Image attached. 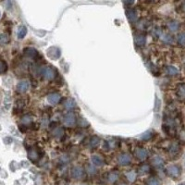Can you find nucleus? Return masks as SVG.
I'll return each instance as SVG.
<instances>
[{
  "instance_id": "nucleus-1",
  "label": "nucleus",
  "mask_w": 185,
  "mask_h": 185,
  "mask_svg": "<svg viewBox=\"0 0 185 185\" xmlns=\"http://www.w3.org/2000/svg\"><path fill=\"white\" fill-rule=\"evenodd\" d=\"M167 173L169 176L177 179L181 176V168L177 165H171L167 168Z\"/></svg>"
},
{
  "instance_id": "nucleus-2",
  "label": "nucleus",
  "mask_w": 185,
  "mask_h": 185,
  "mask_svg": "<svg viewBox=\"0 0 185 185\" xmlns=\"http://www.w3.org/2000/svg\"><path fill=\"white\" fill-rule=\"evenodd\" d=\"M42 74L44 78H46V80H53L56 75V71L51 67H45L42 69Z\"/></svg>"
},
{
  "instance_id": "nucleus-3",
  "label": "nucleus",
  "mask_w": 185,
  "mask_h": 185,
  "mask_svg": "<svg viewBox=\"0 0 185 185\" xmlns=\"http://www.w3.org/2000/svg\"><path fill=\"white\" fill-rule=\"evenodd\" d=\"M84 174V171H83V169H81V167H74L72 170H71V176L75 179H81L82 178Z\"/></svg>"
},
{
  "instance_id": "nucleus-4",
  "label": "nucleus",
  "mask_w": 185,
  "mask_h": 185,
  "mask_svg": "<svg viewBox=\"0 0 185 185\" xmlns=\"http://www.w3.org/2000/svg\"><path fill=\"white\" fill-rule=\"evenodd\" d=\"M134 155L138 159L143 160L147 156V151L143 148H136L135 151H134Z\"/></svg>"
},
{
  "instance_id": "nucleus-5",
  "label": "nucleus",
  "mask_w": 185,
  "mask_h": 185,
  "mask_svg": "<svg viewBox=\"0 0 185 185\" xmlns=\"http://www.w3.org/2000/svg\"><path fill=\"white\" fill-rule=\"evenodd\" d=\"M47 55L52 59H58L60 56V51L57 47H50L47 51Z\"/></svg>"
},
{
  "instance_id": "nucleus-6",
  "label": "nucleus",
  "mask_w": 185,
  "mask_h": 185,
  "mask_svg": "<svg viewBox=\"0 0 185 185\" xmlns=\"http://www.w3.org/2000/svg\"><path fill=\"white\" fill-rule=\"evenodd\" d=\"M29 86H30V85H29V82H28L27 81H21L19 82V84L17 85V90H18L19 93L23 94V93H25V92L28 91Z\"/></svg>"
},
{
  "instance_id": "nucleus-7",
  "label": "nucleus",
  "mask_w": 185,
  "mask_h": 185,
  "mask_svg": "<svg viewBox=\"0 0 185 185\" xmlns=\"http://www.w3.org/2000/svg\"><path fill=\"white\" fill-rule=\"evenodd\" d=\"M60 95L59 94H57V93H55V94H51V95H49L48 96H47V100H48V102L50 103V104H52V105H57L59 101H60Z\"/></svg>"
},
{
  "instance_id": "nucleus-8",
  "label": "nucleus",
  "mask_w": 185,
  "mask_h": 185,
  "mask_svg": "<svg viewBox=\"0 0 185 185\" xmlns=\"http://www.w3.org/2000/svg\"><path fill=\"white\" fill-rule=\"evenodd\" d=\"M75 121H76V119H75L74 114H72V113H68L64 117V123L67 126H72L75 123Z\"/></svg>"
},
{
  "instance_id": "nucleus-9",
  "label": "nucleus",
  "mask_w": 185,
  "mask_h": 185,
  "mask_svg": "<svg viewBox=\"0 0 185 185\" xmlns=\"http://www.w3.org/2000/svg\"><path fill=\"white\" fill-rule=\"evenodd\" d=\"M127 17L130 22H135L137 20V12L133 8H129L127 10Z\"/></svg>"
},
{
  "instance_id": "nucleus-10",
  "label": "nucleus",
  "mask_w": 185,
  "mask_h": 185,
  "mask_svg": "<svg viewBox=\"0 0 185 185\" xmlns=\"http://www.w3.org/2000/svg\"><path fill=\"white\" fill-rule=\"evenodd\" d=\"M119 163L122 166L129 165L130 163V156L128 154H122L119 156Z\"/></svg>"
},
{
  "instance_id": "nucleus-11",
  "label": "nucleus",
  "mask_w": 185,
  "mask_h": 185,
  "mask_svg": "<svg viewBox=\"0 0 185 185\" xmlns=\"http://www.w3.org/2000/svg\"><path fill=\"white\" fill-rule=\"evenodd\" d=\"M24 54H25L27 57L31 58V59H35V58L38 56L37 51H36L35 49H33V48H26L25 51H24Z\"/></svg>"
},
{
  "instance_id": "nucleus-12",
  "label": "nucleus",
  "mask_w": 185,
  "mask_h": 185,
  "mask_svg": "<svg viewBox=\"0 0 185 185\" xmlns=\"http://www.w3.org/2000/svg\"><path fill=\"white\" fill-rule=\"evenodd\" d=\"M168 27L171 32H177L180 29V23L176 20H171L169 22Z\"/></svg>"
},
{
  "instance_id": "nucleus-13",
  "label": "nucleus",
  "mask_w": 185,
  "mask_h": 185,
  "mask_svg": "<svg viewBox=\"0 0 185 185\" xmlns=\"http://www.w3.org/2000/svg\"><path fill=\"white\" fill-rule=\"evenodd\" d=\"M92 162L95 165V166H98V167H101L104 165V160L101 156H92Z\"/></svg>"
},
{
  "instance_id": "nucleus-14",
  "label": "nucleus",
  "mask_w": 185,
  "mask_h": 185,
  "mask_svg": "<svg viewBox=\"0 0 185 185\" xmlns=\"http://www.w3.org/2000/svg\"><path fill=\"white\" fill-rule=\"evenodd\" d=\"M166 73L170 76H175L179 73V70L173 66H168L166 67Z\"/></svg>"
},
{
  "instance_id": "nucleus-15",
  "label": "nucleus",
  "mask_w": 185,
  "mask_h": 185,
  "mask_svg": "<svg viewBox=\"0 0 185 185\" xmlns=\"http://www.w3.org/2000/svg\"><path fill=\"white\" fill-rule=\"evenodd\" d=\"M145 41H146V38H145V36L143 35V34L137 35L136 38H135V43H136L137 46H143V45H144Z\"/></svg>"
},
{
  "instance_id": "nucleus-16",
  "label": "nucleus",
  "mask_w": 185,
  "mask_h": 185,
  "mask_svg": "<svg viewBox=\"0 0 185 185\" xmlns=\"http://www.w3.org/2000/svg\"><path fill=\"white\" fill-rule=\"evenodd\" d=\"M27 33V29L25 26H21L19 28V31H18V36L19 38H23Z\"/></svg>"
},
{
  "instance_id": "nucleus-17",
  "label": "nucleus",
  "mask_w": 185,
  "mask_h": 185,
  "mask_svg": "<svg viewBox=\"0 0 185 185\" xmlns=\"http://www.w3.org/2000/svg\"><path fill=\"white\" fill-rule=\"evenodd\" d=\"M64 106L67 109H72L76 107V104L73 100H67L66 103L64 104Z\"/></svg>"
},
{
  "instance_id": "nucleus-18",
  "label": "nucleus",
  "mask_w": 185,
  "mask_h": 185,
  "mask_svg": "<svg viewBox=\"0 0 185 185\" xmlns=\"http://www.w3.org/2000/svg\"><path fill=\"white\" fill-rule=\"evenodd\" d=\"M152 162H153V164H154L155 166H156V167H160V166L163 165V160H162V158H160L159 156L154 157V158L152 159Z\"/></svg>"
},
{
  "instance_id": "nucleus-19",
  "label": "nucleus",
  "mask_w": 185,
  "mask_h": 185,
  "mask_svg": "<svg viewBox=\"0 0 185 185\" xmlns=\"http://www.w3.org/2000/svg\"><path fill=\"white\" fill-rule=\"evenodd\" d=\"M147 185H161V182L156 178H150L147 181Z\"/></svg>"
},
{
  "instance_id": "nucleus-20",
  "label": "nucleus",
  "mask_w": 185,
  "mask_h": 185,
  "mask_svg": "<svg viewBox=\"0 0 185 185\" xmlns=\"http://www.w3.org/2000/svg\"><path fill=\"white\" fill-rule=\"evenodd\" d=\"M177 95H178V96H179L181 99H185V87L181 86V87L178 89Z\"/></svg>"
},
{
  "instance_id": "nucleus-21",
  "label": "nucleus",
  "mask_w": 185,
  "mask_h": 185,
  "mask_svg": "<svg viewBox=\"0 0 185 185\" xmlns=\"http://www.w3.org/2000/svg\"><path fill=\"white\" fill-rule=\"evenodd\" d=\"M126 176H127V178H128V180H129L130 182H134L135 179H136V174H135L134 171L128 172V173L126 174Z\"/></svg>"
},
{
  "instance_id": "nucleus-22",
  "label": "nucleus",
  "mask_w": 185,
  "mask_h": 185,
  "mask_svg": "<svg viewBox=\"0 0 185 185\" xmlns=\"http://www.w3.org/2000/svg\"><path fill=\"white\" fill-rule=\"evenodd\" d=\"M53 134H54V136H55V137H57V138H60V137L62 136V134H63V130H62L61 128L55 129V130H54V131H53Z\"/></svg>"
},
{
  "instance_id": "nucleus-23",
  "label": "nucleus",
  "mask_w": 185,
  "mask_h": 185,
  "mask_svg": "<svg viewBox=\"0 0 185 185\" xmlns=\"http://www.w3.org/2000/svg\"><path fill=\"white\" fill-rule=\"evenodd\" d=\"M178 43L183 46H185V33H181L179 36H178Z\"/></svg>"
},
{
  "instance_id": "nucleus-24",
  "label": "nucleus",
  "mask_w": 185,
  "mask_h": 185,
  "mask_svg": "<svg viewBox=\"0 0 185 185\" xmlns=\"http://www.w3.org/2000/svg\"><path fill=\"white\" fill-rule=\"evenodd\" d=\"M161 38H162V40H163L164 42H166V43H171V42L173 41L172 37H171V36H170V35H169V34H167V33L162 34V35H161Z\"/></svg>"
},
{
  "instance_id": "nucleus-25",
  "label": "nucleus",
  "mask_w": 185,
  "mask_h": 185,
  "mask_svg": "<svg viewBox=\"0 0 185 185\" xmlns=\"http://www.w3.org/2000/svg\"><path fill=\"white\" fill-rule=\"evenodd\" d=\"M90 144H91V146H92V147H95V146H97V145L99 144V139H98L97 137L93 138V139L91 140V142H90Z\"/></svg>"
},
{
  "instance_id": "nucleus-26",
  "label": "nucleus",
  "mask_w": 185,
  "mask_h": 185,
  "mask_svg": "<svg viewBox=\"0 0 185 185\" xmlns=\"http://www.w3.org/2000/svg\"><path fill=\"white\" fill-rule=\"evenodd\" d=\"M7 64L4 61L0 60V73H3L7 70Z\"/></svg>"
},
{
  "instance_id": "nucleus-27",
  "label": "nucleus",
  "mask_w": 185,
  "mask_h": 185,
  "mask_svg": "<svg viewBox=\"0 0 185 185\" xmlns=\"http://www.w3.org/2000/svg\"><path fill=\"white\" fill-rule=\"evenodd\" d=\"M8 42V37L5 34L0 35V43L1 44H7Z\"/></svg>"
},
{
  "instance_id": "nucleus-28",
  "label": "nucleus",
  "mask_w": 185,
  "mask_h": 185,
  "mask_svg": "<svg viewBox=\"0 0 185 185\" xmlns=\"http://www.w3.org/2000/svg\"><path fill=\"white\" fill-rule=\"evenodd\" d=\"M149 166H147V165H144V166H143L141 169H140V172L141 173H143V174H144V173H147L148 171H149Z\"/></svg>"
},
{
  "instance_id": "nucleus-29",
  "label": "nucleus",
  "mask_w": 185,
  "mask_h": 185,
  "mask_svg": "<svg viewBox=\"0 0 185 185\" xmlns=\"http://www.w3.org/2000/svg\"><path fill=\"white\" fill-rule=\"evenodd\" d=\"M118 178H119V176H118V174L117 173H111L110 175H109V181L110 182H116L117 180H118Z\"/></svg>"
},
{
  "instance_id": "nucleus-30",
  "label": "nucleus",
  "mask_w": 185,
  "mask_h": 185,
  "mask_svg": "<svg viewBox=\"0 0 185 185\" xmlns=\"http://www.w3.org/2000/svg\"><path fill=\"white\" fill-rule=\"evenodd\" d=\"M152 133H153L152 130H149V131L145 132V133L143 135V138H142V139H143V140H148V139H150V137L152 136Z\"/></svg>"
},
{
  "instance_id": "nucleus-31",
  "label": "nucleus",
  "mask_w": 185,
  "mask_h": 185,
  "mask_svg": "<svg viewBox=\"0 0 185 185\" xmlns=\"http://www.w3.org/2000/svg\"><path fill=\"white\" fill-rule=\"evenodd\" d=\"M124 3H125L127 6H131V5L134 3V0H124Z\"/></svg>"
},
{
  "instance_id": "nucleus-32",
  "label": "nucleus",
  "mask_w": 185,
  "mask_h": 185,
  "mask_svg": "<svg viewBox=\"0 0 185 185\" xmlns=\"http://www.w3.org/2000/svg\"><path fill=\"white\" fill-rule=\"evenodd\" d=\"M180 185H185V183H181Z\"/></svg>"
},
{
  "instance_id": "nucleus-33",
  "label": "nucleus",
  "mask_w": 185,
  "mask_h": 185,
  "mask_svg": "<svg viewBox=\"0 0 185 185\" xmlns=\"http://www.w3.org/2000/svg\"><path fill=\"white\" fill-rule=\"evenodd\" d=\"M184 9H185V5H184Z\"/></svg>"
},
{
  "instance_id": "nucleus-34",
  "label": "nucleus",
  "mask_w": 185,
  "mask_h": 185,
  "mask_svg": "<svg viewBox=\"0 0 185 185\" xmlns=\"http://www.w3.org/2000/svg\"><path fill=\"white\" fill-rule=\"evenodd\" d=\"M122 185H125V184H122Z\"/></svg>"
}]
</instances>
